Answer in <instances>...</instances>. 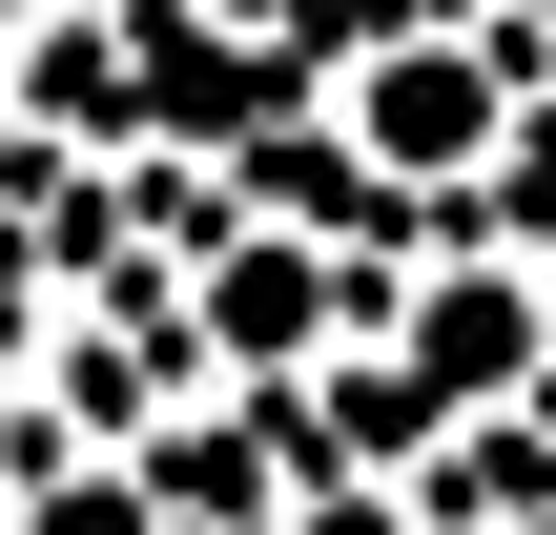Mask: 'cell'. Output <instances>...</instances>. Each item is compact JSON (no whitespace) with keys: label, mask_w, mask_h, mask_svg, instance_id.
<instances>
[{"label":"cell","mask_w":556,"mask_h":535,"mask_svg":"<svg viewBox=\"0 0 556 535\" xmlns=\"http://www.w3.org/2000/svg\"><path fill=\"white\" fill-rule=\"evenodd\" d=\"M330 309H351V289H330V268H309V247H268V227H248V206H227V227H206V371H227V392H289V371H309V330H330Z\"/></svg>","instance_id":"3"},{"label":"cell","mask_w":556,"mask_h":535,"mask_svg":"<svg viewBox=\"0 0 556 535\" xmlns=\"http://www.w3.org/2000/svg\"><path fill=\"white\" fill-rule=\"evenodd\" d=\"M0 62H21V0H0Z\"/></svg>","instance_id":"7"},{"label":"cell","mask_w":556,"mask_h":535,"mask_svg":"<svg viewBox=\"0 0 556 535\" xmlns=\"http://www.w3.org/2000/svg\"><path fill=\"white\" fill-rule=\"evenodd\" d=\"M268 535H413V495H371V474H330V495H289Z\"/></svg>","instance_id":"5"},{"label":"cell","mask_w":556,"mask_h":535,"mask_svg":"<svg viewBox=\"0 0 556 535\" xmlns=\"http://www.w3.org/2000/svg\"><path fill=\"white\" fill-rule=\"evenodd\" d=\"M21 535H186V515H165V495L103 454V474H41V495H21Z\"/></svg>","instance_id":"4"},{"label":"cell","mask_w":556,"mask_h":535,"mask_svg":"<svg viewBox=\"0 0 556 535\" xmlns=\"http://www.w3.org/2000/svg\"><path fill=\"white\" fill-rule=\"evenodd\" d=\"M536 351H556V227H475V247H433L413 309H392V371H413L433 433H454V412H516Z\"/></svg>","instance_id":"2"},{"label":"cell","mask_w":556,"mask_h":535,"mask_svg":"<svg viewBox=\"0 0 556 535\" xmlns=\"http://www.w3.org/2000/svg\"><path fill=\"white\" fill-rule=\"evenodd\" d=\"M516 412H536V433H556V351H536V392H516Z\"/></svg>","instance_id":"6"},{"label":"cell","mask_w":556,"mask_h":535,"mask_svg":"<svg viewBox=\"0 0 556 535\" xmlns=\"http://www.w3.org/2000/svg\"><path fill=\"white\" fill-rule=\"evenodd\" d=\"M536 124L556 103H516V62L475 21H351V62H330V144L371 186H516Z\"/></svg>","instance_id":"1"}]
</instances>
